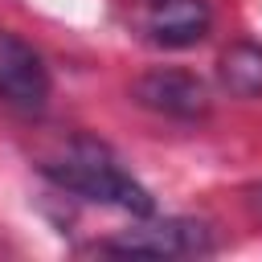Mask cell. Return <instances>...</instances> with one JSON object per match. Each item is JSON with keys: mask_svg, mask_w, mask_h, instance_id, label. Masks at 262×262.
<instances>
[{"mask_svg": "<svg viewBox=\"0 0 262 262\" xmlns=\"http://www.w3.org/2000/svg\"><path fill=\"white\" fill-rule=\"evenodd\" d=\"M41 172H45L57 188H66V192H74V196H82V201L111 205V209H123V213H131V217H151V213H156L151 192H147L102 143H94V139H74L61 156L45 160Z\"/></svg>", "mask_w": 262, "mask_h": 262, "instance_id": "6da1fadb", "label": "cell"}, {"mask_svg": "<svg viewBox=\"0 0 262 262\" xmlns=\"http://www.w3.org/2000/svg\"><path fill=\"white\" fill-rule=\"evenodd\" d=\"M94 250L131 254V258H196V254H213V233L205 221L164 217V221H143L135 229H123L119 237L98 242Z\"/></svg>", "mask_w": 262, "mask_h": 262, "instance_id": "7a4b0ae2", "label": "cell"}, {"mask_svg": "<svg viewBox=\"0 0 262 262\" xmlns=\"http://www.w3.org/2000/svg\"><path fill=\"white\" fill-rule=\"evenodd\" d=\"M49 90L53 86L41 53L25 37L0 29V102H8L20 115H41L49 102Z\"/></svg>", "mask_w": 262, "mask_h": 262, "instance_id": "3957f363", "label": "cell"}, {"mask_svg": "<svg viewBox=\"0 0 262 262\" xmlns=\"http://www.w3.org/2000/svg\"><path fill=\"white\" fill-rule=\"evenodd\" d=\"M135 98L160 115H172V119H196L209 111V94H205V82L184 74V70H151L135 82Z\"/></svg>", "mask_w": 262, "mask_h": 262, "instance_id": "277c9868", "label": "cell"}, {"mask_svg": "<svg viewBox=\"0 0 262 262\" xmlns=\"http://www.w3.org/2000/svg\"><path fill=\"white\" fill-rule=\"evenodd\" d=\"M213 25V12L205 0H147L143 29L164 49H188L196 45Z\"/></svg>", "mask_w": 262, "mask_h": 262, "instance_id": "5b68a950", "label": "cell"}, {"mask_svg": "<svg viewBox=\"0 0 262 262\" xmlns=\"http://www.w3.org/2000/svg\"><path fill=\"white\" fill-rule=\"evenodd\" d=\"M221 82L237 98H258L262 94V45L237 41L221 53Z\"/></svg>", "mask_w": 262, "mask_h": 262, "instance_id": "8992f818", "label": "cell"}, {"mask_svg": "<svg viewBox=\"0 0 262 262\" xmlns=\"http://www.w3.org/2000/svg\"><path fill=\"white\" fill-rule=\"evenodd\" d=\"M250 205H254V213L262 217V184H254V188H250Z\"/></svg>", "mask_w": 262, "mask_h": 262, "instance_id": "52a82bcc", "label": "cell"}]
</instances>
